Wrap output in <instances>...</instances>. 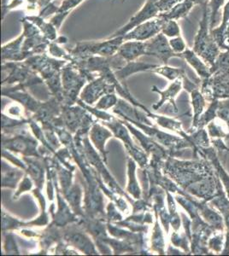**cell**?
Here are the masks:
<instances>
[{
	"label": "cell",
	"instance_id": "obj_1",
	"mask_svg": "<svg viewBox=\"0 0 229 256\" xmlns=\"http://www.w3.org/2000/svg\"><path fill=\"white\" fill-rule=\"evenodd\" d=\"M203 15L199 22V26L197 34L195 35L194 44L192 50L197 55L205 62L206 64L212 67L215 60L222 52L215 38L212 36L209 25V9L208 1L201 4Z\"/></svg>",
	"mask_w": 229,
	"mask_h": 256
},
{
	"label": "cell",
	"instance_id": "obj_2",
	"mask_svg": "<svg viewBox=\"0 0 229 256\" xmlns=\"http://www.w3.org/2000/svg\"><path fill=\"white\" fill-rule=\"evenodd\" d=\"M123 42V36L109 38L106 40L80 42L70 50V53L76 58L78 56L81 58L95 55L110 58L116 55Z\"/></svg>",
	"mask_w": 229,
	"mask_h": 256
},
{
	"label": "cell",
	"instance_id": "obj_3",
	"mask_svg": "<svg viewBox=\"0 0 229 256\" xmlns=\"http://www.w3.org/2000/svg\"><path fill=\"white\" fill-rule=\"evenodd\" d=\"M157 1L158 0H146V3L143 6L140 10L131 18L128 24L122 26V28H120L119 30L114 32L110 38L123 36L128 32H130L131 30H134V28L142 24L143 22H145L147 20H151V19L158 16L160 10L157 7Z\"/></svg>",
	"mask_w": 229,
	"mask_h": 256
},
{
	"label": "cell",
	"instance_id": "obj_4",
	"mask_svg": "<svg viewBox=\"0 0 229 256\" xmlns=\"http://www.w3.org/2000/svg\"><path fill=\"white\" fill-rule=\"evenodd\" d=\"M146 44V55L153 56L162 61V64L167 65L168 60L173 58H182V56L174 52L172 50L169 41L165 35L159 32L155 37L145 41Z\"/></svg>",
	"mask_w": 229,
	"mask_h": 256
},
{
	"label": "cell",
	"instance_id": "obj_5",
	"mask_svg": "<svg viewBox=\"0 0 229 256\" xmlns=\"http://www.w3.org/2000/svg\"><path fill=\"white\" fill-rule=\"evenodd\" d=\"M165 22V19L158 16L151 20L143 22L134 28V30H131L130 32L123 35L124 41L137 40L145 42L149 40L161 32L162 26Z\"/></svg>",
	"mask_w": 229,
	"mask_h": 256
},
{
	"label": "cell",
	"instance_id": "obj_6",
	"mask_svg": "<svg viewBox=\"0 0 229 256\" xmlns=\"http://www.w3.org/2000/svg\"><path fill=\"white\" fill-rule=\"evenodd\" d=\"M194 204L201 217L215 230V232H225L223 217L215 208H212L211 205H209V202L205 200L197 201V199H195Z\"/></svg>",
	"mask_w": 229,
	"mask_h": 256
},
{
	"label": "cell",
	"instance_id": "obj_7",
	"mask_svg": "<svg viewBox=\"0 0 229 256\" xmlns=\"http://www.w3.org/2000/svg\"><path fill=\"white\" fill-rule=\"evenodd\" d=\"M197 153L200 154L202 158H206L210 162L213 168H215V172L217 174L218 177L220 178V182L223 186L224 190L226 192V195L229 198V174L226 172L222 164L220 162V159L218 158L217 150L214 146H209L207 148H198L195 156H197Z\"/></svg>",
	"mask_w": 229,
	"mask_h": 256
},
{
	"label": "cell",
	"instance_id": "obj_8",
	"mask_svg": "<svg viewBox=\"0 0 229 256\" xmlns=\"http://www.w3.org/2000/svg\"><path fill=\"white\" fill-rule=\"evenodd\" d=\"M117 54L125 59L127 62H134L141 56L146 55V44L143 41H124L120 46Z\"/></svg>",
	"mask_w": 229,
	"mask_h": 256
},
{
	"label": "cell",
	"instance_id": "obj_9",
	"mask_svg": "<svg viewBox=\"0 0 229 256\" xmlns=\"http://www.w3.org/2000/svg\"><path fill=\"white\" fill-rule=\"evenodd\" d=\"M182 58L185 59L186 62L195 70V72L200 78V80L208 79L211 76L210 67L197 55V53L195 52L193 50L187 48L182 53Z\"/></svg>",
	"mask_w": 229,
	"mask_h": 256
},
{
	"label": "cell",
	"instance_id": "obj_10",
	"mask_svg": "<svg viewBox=\"0 0 229 256\" xmlns=\"http://www.w3.org/2000/svg\"><path fill=\"white\" fill-rule=\"evenodd\" d=\"M189 94H191V106H192V110H193V120H192V124H191L190 130L193 129V132H194L195 130H197V124H198L202 114L207 108L208 101L206 100L203 94L201 92L200 86L193 88L192 90L189 92Z\"/></svg>",
	"mask_w": 229,
	"mask_h": 256
},
{
	"label": "cell",
	"instance_id": "obj_11",
	"mask_svg": "<svg viewBox=\"0 0 229 256\" xmlns=\"http://www.w3.org/2000/svg\"><path fill=\"white\" fill-rule=\"evenodd\" d=\"M195 6L196 4L192 0H183L168 12L159 14V16L165 19L166 20H178L179 19H183L187 18L189 13Z\"/></svg>",
	"mask_w": 229,
	"mask_h": 256
},
{
	"label": "cell",
	"instance_id": "obj_12",
	"mask_svg": "<svg viewBox=\"0 0 229 256\" xmlns=\"http://www.w3.org/2000/svg\"><path fill=\"white\" fill-rule=\"evenodd\" d=\"M229 25V0L227 3L225 4L223 6V12H222V19L221 24L217 28H214L210 30L211 34L215 42L217 43L221 50H227L228 47L226 46L225 43V32Z\"/></svg>",
	"mask_w": 229,
	"mask_h": 256
},
{
	"label": "cell",
	"instance_id": "obj_13",
	"mask_svg": "<svg viewBox=\"0 0 229 256\" xmlns=\"http://www.w3.org/2000/svg\"><path fill=\"white\" fill-rule=\"evenodd\" d=\"M25 18L38 26L39 30H41L48 40L54 42L58 40V28L51 22H47L40 16H29Z\"/></svg>",
	"mask_w": 229,
	"mask_h": 256
},
{
	"label": "cell",
	"instance_id": "obj_14",
	"mask_svg": "<svg viewBox=\"0 0 229 256\" xmlns=\"http://www.w3.org/2000/svg\"><path fill=\"white\" fill-rule=\"evenodd\" d=\"M219 100L220 99L215 98L209 102V105L206 108V110L201 116L198 124H197V128H205L209 123L217 118L216 113H217Z\"/></svg>",
	"mask_w": 229,
	"mask_h": 256
},
{
	"label": "cell",
	"instance_id": "obj_15",
	"mask_svg": "<svg viewBox=\"0 0 229 256\" xmlns=\"http://www.w3.org/2000/svg\"><path fill=\"white\" fill-rule=\"evenodd\" d=\"M182 88V78H179V79L175 80L168 86V89H166V90H163V92L157 90V88H154V90H156L158 94L162 95V100H161V102H160V104L158 105L162 104L163 102H165L167 100H170L171 102L174 104V98L176 96L177 94L180 92Z\"/></svg>",
	"mask_w": 229,
	"mask_h": 256
},
{
	"label": "cell",
	"instance_id": "obj_16",
	"mask_svg": "<svg viewBox=\"0 0 229 256\" xmlns=\"http://www.w3.org/2000/svg\"><path fill=\"white\" fill-rule=\"evenodd\" d=\"M154 73L158 74L161 76H164L165 78L170 80L174 82L175 80L179 78H182L183 76H186V71L182 68H178L168 67L167 65L159 67L157 66L153 70Z\"/></svg>",
	"mask_w": 229,
	"mask_h": 256
},
{
	"label": "cell",
	"instance_id": "obj_17",
	"mask_svg": "<svg viewBox=\"0 0 229 256\" xmlns=\"http://www.w3.org/2000/svg\"><path fill=\"white\" fill-rule=\"evenodd\" d=\"M225 238L223 232H215L209 238L208 241V248L210 252L215 254H220L223 250Z\"/></svg>",
	"mask_w": 229,
	"mask_h": 256
},
{
	"label": "cell",
	"instance_id": "obj_18",
	"mask_svg": "<svg viewBox=\"0 0 229 256\" xmlns=\"http://www.w3.org/2000/svg\"><path fill=\"white\" fill-rule=\"evenodd\" d=\"M225 0H209L208 7L209 9V25L210 30L215 28L217 19L218 14L220 8L223 6Z\"/></svg>",
	"mask_w": 229,
	"mask_h": 256
},
{
	"label": "cell",
	"instance_id": "obj_19",
	"mask_svg": "<svg viewBox=\"0 0 229 256\" xmlns=\"http://www.w3.org/2000/svg\"><path fill=\"white\" fill-rule=\"evenodd\" d=\"M161 32L165 35L167 38H175L181 35L180 25L177 20H166Z\"/></svg>",
	"mask_w": 229,
	"mask_h": 256
},
{
	"label": "cell",
	"instance_id": "obj_20",
	"mask_svg": "<svg viewBox=\"0 0 229 256\" xmlns=\"http://www.w3.org/2000/svg\"><path fill=\"white\" fill-rule=\"evenodd\" d=\"M206 128H207V132H208L209 138L212 140H216V138L226 140L228 132L225 131L222 126L219 125L217 122H215V120L209 123Z\"/></svg>",
	"mask_w": 229,
	"mask_h": 256
},
{
	"label": "cell",
	"instance_id": "obj_21",
	"mask_svg": "<svg viewBox=\"0 0 229 256\" xmlns=\"http://www.w3.org/2000/svg\"><path fill=\"white\" fill-rule=\"evenodd\" d=\"M217 118L226 125L228 134L226 140H229V98L220 99L217 108Z\"/></svg>",
	"mask_w": 229,
	"mask_h": 256
},
{
	"label": "cell",
	"instance_id": "obj_22",
	"mask_svg": "<svg viewBox=\"0 0 229 256\" xmlns=\"http://www.w3.org/2000/svg\"><path fill=\"white\" fill-rule=\"evenodd\" d=\"M168 41H169V44H170L172 50H174V52L179 54V55L182 56V53L188 48L181 35L175 37V38H169Z\"/></svg>",
	"mask_w": 229,
	"mask_h": 256
},
{
	"label": "cell",
	"instance_id": "obj_23",
	"mask_svg": "<svg viewBox=\"0 0 229 256\" xmlns=\"http://www.w3.org/2000/svg\"><path fill=\"white\" fill-rule=\"evenodd\" d=\"M82 1L83 0H64L61 4V6H59V9L57 13H62L65 16H68L71 10L77 7Z\"/></svg>",
	"mask_w": 229,
	"mask_h": 256
},
{
	"label": "cell",
	"instance_id": "obj_24",
	"mask_svg": "<svg viewBox=\"0 0 229 256\" xmlns=\"http://www.w3.org/2000/svg\"><path fill=\"white\" fill-rule=\"evenodd\" d=\"M183 0H158L157 2V7L161 13H164L171 10L177 4L180 3Z\"/></svg>",
	"mask_w": 229,
	"mask_h": 256
},
{
	"label": "cell",
	"instance_id": "obj_25",
	"mask_svg": "<svg viewBox=\"0 0 229 256\" xmlns=\"http://www.w3.org/2000/svg\"><path fill=\"white\" fill-rule=\"evenodd\" d=\"M211 144L217 150L221 152H229V147L224 144L222 138H216V140H212Z\"/></svg>",
	"mask_w": 229,
	"mask_h": 256
},
{
	"label": "cell",
	"instance_id": "obj_26",
	"mask_svg": "<svg viewBox=\"0 0 229 256\" xmlns=\"http://www.w3.org/2000/svg\"><path fill=\"white\" fill-rule=\"evenodd\" d=\"M223 217L224 224H225V230H229V210L220 214Z\"/></svg>",
	"mask_w": 229,
	"mask_h": 256
},
{
	"label": "cell",
	"instance_id": "obj_27",
	"mask_svg": "<svg viewBox=\"0 0 229 256\" xmlns=\"http://www.w3.org/2000/svg\"><path fill=\"white\" fill-rule=\"evenodd\" d=\"M48 1H49V2H52V1H54V0H48Z\"/></svg>",
	"mask_w": 229,
	"mask_h": 256
},
{
	"label": "cell",
	"instance_id": "obj_28",
	"mask_svg": "<svg viewBox=\"0 0 229 256\" xmlns=\"http://www.w3.org/2000/svg\"><path fill=\"white\" fill-rule=\"evenodd\" d=\"M123 1H125V0H123Z\"/></svg>",
	"mask_w": 229,
	"mask_h": 256
}]
</instances>
